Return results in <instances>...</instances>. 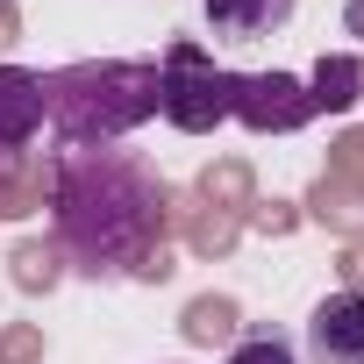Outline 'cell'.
Segmentation results:
<instances>
[{"instance_id":"6da1fadb","label":"cell","mask_w":364,"mask_h":364,"mask_svg":"<svg viewBox=\"0 0 364 364\" xmlns=\"http://www.w3.org/2000/svg\"><path fill=\"white\" fill-rule=\"evenodd\" d=\"M58 250L86 279H171V193L136 150H58L43 164Z\"/></svg>"},{"instance_id":"7a4b0ae2","label":"cell","mask_w":364,"mask_h":364,"mask_svg":"<svg viewBox=\"0 0 364 364\" xmlns=\"http://www.w3.org/2000/svg\"><path fill=\"white\" fill-rule=\"evenodd\" d=\"M36 79H43V114L58 129V150L114 143L157 114V65H136V58H93V65L36 72Z\"/></svg>"},{"instance_id":"3957f363","label":"cell","mask_w":364,"mask_h":364,"mask_svg":"<svg viewBox=\"0 0 364 364\" xmlns=\"http://www.w3.org/2000/svg\"><path fill=\"white\" fill-rule=\"evenodd\" d=\"M229 93H236V72H222L200 43H171L164 65H157V114L186 136H208L215 122H229Z\"/></svg>"},{"instance_id":"277c9868","label":"cell","mask_w":364,"mask_h":364,"mask_svg":"<svg viewBox=\"0 0 364 364\" xmlns=\"http://www.w3.org/2000/svg\"><path fill=\"white\" fill-rule=\"evenodd\" d=\"M243 215H250V164L243 157H222L200 171L193 200H171V222L186 229V250L193 257H229L236 236H243Z\"/></svg>"},{"instance_id":"5b68a950","label":"cell","mask_w":364,"mask_h":364,"mask_svg":"<svg viewBox=\"0 0 364 364\" xmlns=\"http://www.w3.org/2000/svg\"><path fill=\"white\" fill-rule=\"evenodd\" d=\"M229 114H236L243 129H257V136H286V129L314 122V100H307V86L286 79V72H236Z\"/></svg>"},{"instance_id":"8992f818","label":"cell","mask_w":364,"mask_h":364,"mask_svg":"<svg viewBox=\"0 0 364 364\" xmlns=\"http://www.w3.org/2000/svg\"><path fill=\"white\" fill-rule=\"evenodd\" d=\"M307 343L321 364H364V293H328L307 321Z\"/></svg>"},{"instance_id":"52a82bcc","label":"cell","mask_w":364,"mask_h":364,"mask_svg":"<svg viewBox=\"0 0 364 364\" xmlns=\"http://www.w3.org/2000/svg\"><path fill=\"white\" fill-rule=\"evenodd\" d=\"M293 22V0H208V29L222 43H264Z\"/></svg>"},{"instance_id":"ba28073f","label":"cell","mask_w":364,"mask_h":364,"mask_svg":"<svg viewBox=\"0 0 364 364\" xmlns=\"http://www.w3.org/2000/svg\"><path fill=\"white\" fill-rule=\"evenodd\" d=\"M43 122V79L22 72V65H0V143L22 150Z\"/></svg>"},{"instance_id":"9c48e42d","label":"cell","mask_w":364,"mask_h":364,"mask_svg":"<svg viewBox=\"0 0 364 364\" xmlns=\"http://www.w3.org/2000/svg\"><path fill=\"white\" fill-rule=\"evenodd\" d=\"M307 215H314V222H328L336 236L364 243V186H357V178L321 171V178H314V193H307Z\"/></svg>"},{"instance_id":"30bf717a","label":"cell","mask_w":364,"mask_h":364,"mask_svg":"<svg viewBox=\"0 0 364 364\" xmlns=\"http://www.w3.org/2000/svg\"><path fill=\"white\" fill-rule=\"evenodd\" d=\"M307 100H314V114H343V107H357L364 100V65L357 58H321L314 65V79H307Z\"/></svg>"},{"instance_id":"8fae6325","label":"cell","mask_w":364,"mask_h":364,"mask_svg":"<svg viewBox=\"0 0 364 364\" xmlns=\"http://www.w3.org/2000/svg\"><path fill=\"white\" fill-rule=\"evenodd\" d=\"M186 343H200V350H215V343H236V300H222V293H200L193 307H186Z\"/></svg>"},{"instance_id":"7c38bea8","label":"cell","mask_w":364,"mask_h":364,"mask_svg":"<svg viewBox=\"0 0 364 364\" xmlns=\"http://www.w3.org/2000/svg\"><path fill=\"white\" fill-rule=\"evenodd\" d=\"M43 164L22 150L15 164H8V178H0V222H15V215H29V208H43Z\"/></svg>"},{"instance_id":"4fadbf2b","label":"cell","mask_w":364,"mask_h":364,"mask_svg":"<svg viewBox=\"0 0 364 364\" xmlns=\"http://www.w3.org/2000/svg\"><path fill=\"white\" fill-rule=\"evenodd\" d=\"M8 264H15V286H22V293H50V286L65 279V250H58V243H22Z\"/></svg>"},{"instance_id":"5bb4252c","label":"cell","mask_w":364,"mask_h":364,"mask_svg":"<svg viewBox=\"0 0 364 364\" xmlns=\"http://www.w3.org/2000/svg\"><path fill=\"white\" fill-rule=\"evenodd\" d=\"M229 364H300V357H293V343H286L279 328H257V336H243V343L229 350Z\"/></svg>"},{"instance_id":"9a60e30c","label":"cell","mask_w":364,"mask_h":364,"mask_svg":"<svg viewBox=\"0 0 364 364\" xmlns=\"http://www.w3.org/2000/svg\"><path fill=\"white\" fill-rule=\"evenodd\" d=\"M0 364H43V328L36 321H8L0 328Z\"/></svg>"},{"instance_id":"2e32d148","label":"cell","mask_w":364,"mask_h":364,"mask_svg":"<svg viewBox=\"0 0 364 364\" xmlns=\"http://www.w3.org/2000/svg\"><path fill=\"white\" fill-rule=\"evenodd\" d=\"M328 171H336V178H357V186H364V129H343V136H336Z\"/></svg>"},{"instance_id":"e0dca14e","label":"cell","mask_w":364,"mask_h":364,"mask_svg":"<svg viewBox=\"0 0 364 364\" xmlns=\"http://www.w3.org/2000/svg\"><path fill=\"white\" fill-rule=\"evenodd\" d=\"M243 222H257L264 236H293V222H300V215H293L286 200H272V208H257V200H250V215H243Z\"/></svg>"},{"instance_id":"ac0fdd59","label":"cell","mask_w":364,"mask_h":364,"mask_svg":"<svg viewBox=\"0 0 364 364\" xmlns=\"http://www.w3.org/2000/svg\"><path fill=\"white\" fill-rule=\"evenodd\" d=\"M343 293H364V243L343 250Z\"/></svg>"},{"instance_id":"d6986e66","label":"cell","mask_w":364,"mask_h":364,"mask_svg":"<svg viewBox=\"0 0 364 364\" xmlns=\"http://www.w3.org/2000/svg\"><path fill=\"white\" fill-rule=\"evenodd\" d=\"M15 36H22V15H15V0H0V50H8Z\"/></svg>"},{"instance_id":"ffe728a7","label":"cell","mask_w":364,"mask_h":364,"mask_svg":"<svg viewBox=\"0 0 364 364\" xmlns=\"http://www.w3.org/2000/svg\"><path fill=\"white\" fill-rule=\"evenodd\" d=\"M343 22H350V36H364V0H350V8H343Z\"/></svg>"},{"instance_id":"44dd1931","label":"cell","mask_w":364,"mask_h":364,"mask_svg":"<svg viewBox=\"0 0 364 364\" xmlns=\"http://www.w3.org/2000/svg\"><path fill=\"white\" fill-rule=\"evenodd\" d=\"M15 157H22V150H8V143H0V178H8V164H15Z\"/></svg>"}]
</instances>
